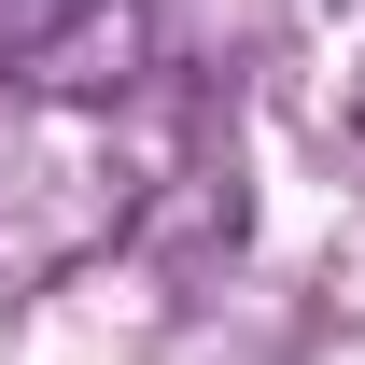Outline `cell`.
I'll list each match as a JSON object with an SVG mask.
<instances>
[{"label":"cell","instance_id":"6da1fadb","mask_svg":"<svg viewBox=\"0 0 365 365\" xmlns=\"http://www.w3.org/2000/svg\"><path fill=\"white\" fill-rule=\"evenodd\" d=\"M155 56V0H0V85L29 98H127Z\"/></svg>","mask_w":365,"mask_h":365},{"label":"cell","instance_id":"7a4b0ae2","mask_svg":"<svg viewBox=\"0 0 365 365\" xmlns=\"http://www.w3.org/2000/svg\"><path fill=\"white\" fill-rule=\"evenodd\" d=\"M351 140H365V85H351Z\"/></svg>","mask_w":365,"mask_h":365}]
</instances>
